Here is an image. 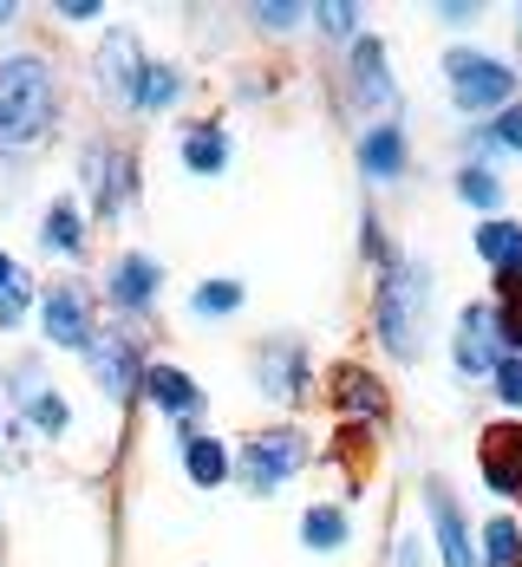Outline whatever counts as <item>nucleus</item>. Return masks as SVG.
I'll list each match as a JSON object with an SVG mask.
<instances>
[{"instance_id": "nucleus-27", "label": "nucleus", "mask_w": 522, "mask_h": 567, "mask_svg": "<svg viewBox=\"0 0 522 567\" xmlns=\"http://www.w3.org/2000/svg\"><path fill=\"white\" fill-rule=\"evenodd\" d=\"M451 189H458V203H464V209H477V216H503V203H510V183H503V171H483V164H458Z\"/></svg>"}, {"instance_id": "nucleus-7", "label": "nucleus", "mask_w": 522, "mask_h": 567, "mask_svg": "<svg viewBox=\"0 0 522 567\" xmlns=\"http://www.w3.org/2000/svg\"><path fill=\"white\" fill-rule=\"evenodd\" d=\"M444 92L458 117H497L503 105L522 99V72L503 53H483V47H451L444 53Z\"/></svg>"}, {"instance_id": "nucleus-26", "label": "nucleus", "mask_w": 522, "mask_h": 567, "mask_svg": "<svg viewBox=\"0 0 522 567\" xmlns=\"http://www.w3.org/2000/svg\"><path fill=\"white\" fill-rule=\"evenodd\" d=\"M477 567H522V515L497 509L477 528Z\"/></svg>"}, {"instance_id": "nucleus-35", "label": "nucleus", "mask_w": 522, "mask_h": 567, "mask_svg": "<svg viewBox=\"0 0 522 567\" xmlns=\"http://www.w3.org/2000/svg\"><path fill=\"white\" fill-rule=\"evenodd\" d=\"M490 137L503 144V157H522V99H516V105H503V112L490 117Z\"/></svg>"}, {"instance_id": "nucleus-20", "label": "nucleus", "mask_w": 522, "mask_h": 567, "mask_svg": "<svg viewBox=\"0 0 522 567\" xmlns=\"http://www.w3.org/2000/svg\"><path fill=\"white\" fill-rule=\"evenodd\" d=\"M40 248H47L53 261H85V255H92V216H85L79 196H53V203L40 209Z\"/></svg>"}, {"instance_id": "nucleus-38", "label": "nucleus", "mask_w": 522, "mask_h": 567, "mask_svg": "<svg viewBox=\"0 0 522 567\" xmlns=\"http://www.w3.org/2000/svg\"><path fill=\"white\" fill-rule=\"evenodd\" d=\"M20 424H13V411H7V398H0V463H20Z\"/></svg>"}, {"instance_id": "nucleus-10", "label": "nucleus", "mask_w": 522, "mask_h": 567, "mask_svg": "<svg viewBox=\"0 0 522 567\" xmlns=\"http://www.w3.org/2000/svg\"><path fill=\"white\" fill-rule=\"evenodd\" d=\"M105 307H112V320L124 327H151L157 320V307H164V261L157 255H144V248H124L105 261Z\"/></svg>"}, {"instance_id": "nucleus-22", "label": "nucleus", "mask_w": 522, "mask_h": 567, "mask_svg": "<svg viewBox=\"0 0 522 567\" xmlns=\"http://www.w3.org/2000/svg\"><path fill=\"white\" fill-rule=\"evenodd\" d=\"M300 548L307 555H347L352 548V509L347 503H307L300 509Z\"/></svg>"}, {"instance_id": "nucleus-8", "label": "nucleus", "mask_w": 522, "mask_h": 567, "mask_svg": "<svg viewBox=\"0 0 522 567\" xmlns=\"http://www.w3.org/2000/svg\"><path fill=\"white\" fill-rule=\"evenodd\" d=\"M248 379H255V392L268 404L300 411V404H314V352H307L300 333H268L248 352Z\"/></svg>"}, {"instance_id": "nucleus-24", "label": "nucleus", "mask_w": 522, "mask_h": 567, "mask_svg": "<svg viewBox=\"0 0 522 567\" xmlns=\"http://www.w3.org/2000/svg\"><path fill=\"white\" fill-rule=\"evenodd\" d=\"M33 307H40V281L27 275V261H13L0 248V333H20L33 320Z\"/></svg>"}, {"instance_id": "nucleus-39", "label": "nucleus", "mask_w": 522, "mask_h": 567, "mask_svg": "<svg viewBox=\"0 0 522 567\" xmlns=\"http://www.w3.org/2000/svg\"><path fill=\"white\" fill-rule=\"evenodd\" d=\"M20 13H27L20 0H0V33H7V27H20Z\"/></svg>"}, {"instance_id": "nucleus-13", "label": "nucleus", "mask_w": 522, "mask_h": 567, "mask_svg": "<svg viewBox=\"0 0 522 567\" xmlns=\"http://www.w3.org/2000/svg\"><path fill=\"white\" fill-rule=\"evenodd\" d=\"M347 92H352V105L366 112V124L399 117L406 92H399V79H392V53H386L379 33H359V40L347 47Z\"/></svg>"}, {"instance_id": "nucleus-30", "label": "nucleus", "mask_w": 522, "mask_h": 567, "mask_svg": "<svg viewBox=\"0 0 522 567\" xmlns=\"http://www.w3.org/2000/svg\"><path fill=\"white\" fill-rule=\"evenodd\" d=\"M307 20H314L320 40H340V47H352L366 33V7L359 0H320V7H307Z\"/></svg>"}, {"instance_id": "nucleus-5", "label": "nucleus", "mask_w": 522, "mask_h": 567, "mask_svg": "<svg viewBox=\"0 0 522 567\" xmlns=\"http://www.w3.org/2000/svg\"><path fill=\"white\" fill-rule=\"evenodd\" d=\"M137 189H144V176H137V151L124 137H85L79 144V203H85L92 228L124 223Z\"/></svg>"}, {"instance_id": "nucleus-37", "label": "nucleus", "mask_w": 522, "mask_h": 567, "mask_svg": "<svg viewBox=\"0 0 522 567\" xmlns=\"http://www.w3.org/2000/svg\"><path fill=\"white\" fill-rule=\"evenodd\" d=\"M477 20H483V7H477V0H444V7H438V27H451V33H470V27H477Z\"/></svg>"}, {"instance_id": "nucleus-4", "label": "nucleus", "mask_w": 522, "mask_h": 567, "mask_svg": "<svg viewBox=\"0 0 522 567\" xmlns=\"http://www.w3.org/2000/svg\"><path fill=\"white\" fill-rule=\"evenodd\" d=\"M314 456H320L314 431H300V424L288 417V424H262V431L235 437L229 444V476L248 489V496H275V489L294 483Z\"/></svg>"}, {"instance_id": "nucleus-31", "label": "nucleus", "mask_w": 522, "mask_h": 567, "mask_svg": "<svg viewBox=\"0 0 522 567\" xmlns=\"http://www.w3.org/2000/svg\"><path fill=\"white\" fill-rule=\"evenodd\" d=\"M248 27L268 33V40H288V33L307 27V7H300V0H255V7H248Z\"/></svg>"}, {"instance_id": "nucleus-36", "label": "nucleus", "mask_w": 522, "mask_h": 567, "mask_svg": "<svg viewBox=\"0 0 522 567\" xmlns=\"http://www.w3.org/2000/svg\"><path fill=\"white\" fill-rule=\"evenodd\" d=\"M53 20H65V27H92V20H105V0H53Z\"/></svg>"}, {"instance_id": "nucleus-2", "label": "nucleus", "mask_w": 522, "mask_h": 567, "mask_svg": "<svg viewBox=\"0 0 522 567\" xmlns=\"http://www.w3.org/2000/svg\"><path fill=\"white\" fill-rule=\"evenodd\" d=\"M431 333V268L399 255L392 268L372 275V340L392 365H418Z\"/></svg>"}, {"instance_id": "nucleus-12", "label": "nucleus", "mask_w": 522, "mask_h": 567, "mask_svg": "<svg viewBox=\"0 0 522 567\" xmlns=\"http://www.w3.org/2000/svg\"><path fill=\"white\" fill-rule=\"evenodd\" d=\"M144 40L131 27H105V40L92 47V92L112 105L117 117H137V85H144Z\"/></svg>"}, {"instance_id": "nucleus-21", "label": "nucleus", "mask_w": 522, "mask_h": 567, "mask_svg": "<svg viewBox=\"0 0 522 567\" xmlns=\"http://www.w3.org/2000/svg\"><path fill=\"white\" fill-rule=\"evenodd\" d=\"M176 456H183V476H190L196 489H223V483H229V444L209 437L203 424L176 431Z\"/></svg>"}, {"instance_id": "nucleus-25", "label": "nucleus", "mask_w": 522, "mask_h": 567, "mask_svg": "<svg viewBox=\"0 0 522 567\" xmlns=\"http://www.w3.org/2000/svg\"><path fill=\"white\" fill-rule=\"evenodd\" d=\"M190 92V72L171 65V59H151L144 65V85H137V117H171Z\"/></svg>"}, {"instance_id": "nucleus-16", "label": "nucleus", "mask_w": 522, "mask_h": 567, "mask_svg": "<svg viewBox=\"0 0 522 567\" xmlns=\"http://www.w3.org/2000/svg\"><path fill=\"white\" fill-rule=\"evenodd\" d=\"M137 404H151L157 417H171V431L203 424V385L176 365V359H151L144 379H137Z\"/></svg>"}, {"instance_id": "nucleus-28", "label": "nucleus", "mask_w": 522, "mask_h": 567, "mask_svg": "<svg viewBox=\"0 0 522 567\" xmlns=\"http://www.w3.org/2000/svg\"><path fill=\"white\" fill-rule=\"evenodd\" d=\"M242 300H248V287L235 281V275H209V281L190 287V320H235Z\"/></svg>"}, {"instance_id": "nucleus-14", "label": "nucleus", "mask_w": 522, "mask_h": 567, "mask_svg": "<svg viewBox=\"0 0 522 567\" xmlns=\"http://www.w3.org/2000/svg\"><path fill=\"white\" fill-rule=\"evenodd\" d=\"M497 359H503V340H497V313H490V300L458 307V320H451V372L470 379V385H490Z\"/></svg>"}, {"instance_id": "nucleus-15", "label": "nucleus", "mask_w": 522, "mask_h": 567, "mask_svg": "<svg viewBox=\"0 0 522 567\" xmlns=\"http://www.w3.org/2000/svg\"><path fill=\"white\" fill-rule=\"evenodd\" d=\"M477 476L497 503H522V417H497L477 431Z\"/></svg>"}, {"instance_id": "nucleus-1", "label": "nucleus", "mask_w": 522, "mask_h": 567, "mask_svg": "<svg viewBox=\"0 0 522 567\" xmlns=\"http://www.w3.org/2000/svg\"><path fill=\"white\" fill-rule=\"evenodd\" d=\"M59 124V72L33 47H7L0 53V151L27 157L53 137Z\"/></svg>"}, {"instance_id": "nucleus-6", "label": "nucleus", "mask_w": 522, "mask_h": 567, "mask_svg": "<svg viewBox=\"0 0 522 567\" xmlns=\"http://www.w3.org/2000/svg\"><path fill=\"white\" fill-rule=\"evenodd\" d=\"M79 359H85L92 392L105 398L112 411H131L137 404V379L151 365V333L144 327H124V320H99V333H92V346Z\"/></svg>"}, {"instance_id": "nucleus-40", "label": "nucleus", "mask_w": 522, "mask_h": 567, "mask_svg": "<svg viewBox=\"0 0 522 567\" xmlns=\"http://www.w3.org/2000/svg\"><path fill=\"white\" fill-rule=\"evenodd\" d=\"M516 40H522V7H516Z\"/></svg>"}, {"instance_id": "nucleus-34", "label": "nucleus", "mask_w": 522, "mask_h": 567, "mask_svg": "<svg viewBox=\"0 0 522 567\" xmlns=\"http://www.w3.org/2000/svg\"><path fill=\"white\" fill-rule=\"evenodd\" d=\"M392 567H431V548H424V535L411 522L392 528Z\"/></svg>"}, {"instance_id": "nucleus-18", "label": "nucleus", "mask_w": 522, "mask_h": 567, "mask_svg": "<svg viewBox=\"0 0 522 567\" xmlns=\"http://www.w3.org/2000/svg\"><path fill=\"white\" fill-rule=\"evenodd\" d=\"M352 157H359V176H366V183L392 189V183H406V176H411V131L399 124V117L366 124V131H359V144H352Z\"/></svg>"}, {"instance_id": "nucleus-32", "label": "nucleus", "mask_w": 522, "mask_h": 567, "mask_svg": "<svg viewBox=\"0 0 522 567\" xmlns=\"http://www.w3.org/2000/svg\"><path fill=\"white\" fill-rule=\"evenodd\" d=\"M359 261H366L372 275L399 261V248H392V235H386V216H379V209H366V216H359Z\"/></svg>"}, {"instance_id": "nucleus-33", "label": "nucleus", "mask_w": 522, "mask_h": 567, "mask_svg": "<svg viewBox=\"0 0 522 567\" xmlns=\"http://www.w3.org/2000/svg\"><path fill=\"white\" fill-rule=\"evenodd\" d=\"M490 392H497V404H503V417H522V352H503V359H497Z\"/></svg>"}, {"instance_id": "nucleus-3", "label": "nucleus", "mask_w": 522, "mask_h": 567, "mask_svg": "<svg viewBox=\"0 0 522 567\" xmlns=\"http://www.w3.org/2000/svg\"><path fill=\"white\" fill-rule=\"evenodd\" d=\"M0 398H7L13 424H20L33 444L72 451V444L85 437V417H79V404H72V392H65L53 372H47V359H40V352H20V359H7V372H0Z\"/></svg>"}, {"instance_id": "nucleus-29", "label": "nucleus", "mask_w": 522, "mask_h": 567, "mask_svg": "<svg viewBox=\"0 0 522 567\" xmlns=\"http://www.w3.org/2000/svg\"><path fill=\"white\" fill-rule=\"evenodd\" d=\"M497 293H490V313H497V340L503 352H522V275H490Z\"/></svg>"}, {"instance_id": "nucleus-11", "label": "nucleus", "mask_w": 522, "mask_h": 567, "mask_svg": "<svg viewBox=\"0 0 522 567\" xmlns=\"http://www.w3.org/2000/svg\"><path fill=\"white\" fill-rule=\"evenodd\" d=\"M33 320H40V340L53 346V352H85L92 333H99V287L85 281H53L40 287V307H33Z\"/></svg>"}, {"instance_id": "nucleus-19", "label": "nucleus", "mask_w": 522, "mask_h": 567, "mask_svg": "<svg viewBox=\"0 0 522 567\" xmlns=\"http://www.w3.org/2000/svg\"><path fill=\"white\" fill-rule=\"evenodd\" d=\"M176 164L190 176H229L235 164V137L223 117H190L183 131H176Z\"/></svg>"}, {"instance_id": "nucleus-23", "label": "nucleus", "mask_w": 522, "mask_h": 567, "mask_svg": "<svg viewBox=\"0 0 522 567\" xmlns=\"http://www.w3.org/2000/svg\"><path fill=\"white\" fill-rule=\"evenodd\" d=\"M470 248H477V261L490 275H522V223L516 216H483V228L470 235Z\"/></svg>"}, {"instance_id": "nucleus-9", "label": "nucleus", "mask_w": 522, "mask_h": 567, "mask_svg": "<svg viewBox=\"0 0 522 567\" xmlns=\"http://www.w3.org/2000/svg\"><path fill=\"white\" fill-rule=\"evenodd\" d=\"M320 398H327V411L340 424H359V431H386L392 424V385L366 359H334L327 379H320Z\"/></svg>"}, {"instance_id": "nucleus-17", "label": "nucleus", "mask_w": 522, "mask_h": 567, "mask_svg": "<svg viewBox=\"0 0 522 567\" xmlns=\"http://www.w3.org/2000/svg\"><path fill=\"white\" fill-rule=\"evenodd\" d=\"M424 515H431V542L444 567H477V542H470V515L458 503V489L444 476H424Z\"/></svg>"}]
</instances>
